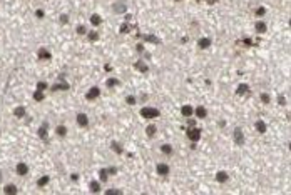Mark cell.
I'll use <instances>...</instances> for the list:
<instances>
[{
	"label": "cell",
	"instance_id": "1",
	"mask_svg": "<svg viewBox=\"0 0 291 195\" xmlns=\"http://www.w3.org/2000/svg\"><path fill=\"white\" fill-rule=\"evenodd\" d=\"M140 115H142L144 119H157V117L161 115V112H159V109H156V107H142V109H140Z\"/></svg>",
	"mask_w": 291,
	"mask_h": 195
},
{
	"label": "cell",
	"instance_id": "2",
	"mask_svg": "<svg viewBox=\"0 0 291 195\" xmlns=\"http://www.w3.org/2000/svg\"><path fill=\"white\" fill-rule=\"evenodd\" d=\"M186 135H187V139L191 140V142L196 144L197 140L201 139V130H199V129H196V127H192V129H187Z\"/></svg>",
	"mask_w": 291,
	"mask_h": 195
},
{
	"label": "cell",
	"instance_id": "3",
	"mask_svg": "<svg viewBox=\"0 0 291 195\" xmlns=\"http://www.w3.org/2000/svg\"><path fill=\"white\" fill-rule=\"evenodd\" d=\"M232 139H234V144L236 145H243L244 144V134H243L241 129H234L232 132Z\"/></svg>",
	"mask_w": 291,
	"mask_h": 195
},
{
	"label": "cell",
	"instance_id": "4",
	"mask_svg": "<svg viewBox=\"0 0 291 195\" xmlns=\"http://www.w3.org/2000/svg\"><path fill=\"white\" fill-rule=\"evenodd\" d=\"M15 172L20 175V177H23V175L28 173V165H27L25 162H18V163L15 165Z\"/></svg>",
	"mask_w": 291,
	"mask_h": 195
},
{
	"label": "cell",
	"instance_id": "5",
	"mask_svg": "<svg viewBox=\"0 0 291 195\" xmlns=\"http://www.w3.org/2000/svg\"><path fill=\"white\" fill-rule=\"evenodd\" d=\"M99 95H100V89H99V87H92V89H89V92L85 94V99L87 100H94Z\"/></svg>",
	"mask_w": 291,
	"mask_h": 195
},
{
	"label": "cell",
	"instance_id": "6",
	"mask_svg": "<svg viewBox=\"0 0 291 195\" xmlns=\"http://www.w3.org/2000/svg\"><path fill=\"white\" fill-rule=\"evenodd\" d=\"M77 125H79V127H84V129H85V127L87 125H89V117H87L85 114H77Z\"/></svg>",
	"mask_w": 291,
	"mask_h": 195
},
{
	"label": "cell",
	"instance_id": "7",
	"mask_svg": "<svg viewBox=\"0 0 291 195\" xmlns=\"http://www.w3.org/2000/svg\"><path fill=\"white\" fill-rule=\"evenodd\" d=\"M227 178H229V175H227V172H224V170H219V172L216 173V182L217 183H226Z\"/></svg>",
	"mask_w": 291,
	"mask_h": 195
},
{
	"label": "cell",
	"instance_id": "8",
	"mask_svg": "<svg viewBox=\"0 0 291 195\" xmlns=\"http://www.w3.org/2000/svg\"><path fill=\"white\" fill-rule=\"evenodd\" d=\"M211 43H212V40L209 37H202L199 42H197V45H199V48L201 50H206V48H209L211 47Z\"/></svg>",
	"mask_w": 291,
	"mask_h": 195
},
{
	"label": "cell",
	"instance_id": "9",
	"mask_svg": "<svg viewBox=\"0 0 291 195\" xmlns=\"http://www.w3.org/2000/svg\"><path fill=\"white\" fill-rule=\"evenodd\" d=\"M134 69L139 70V72H142V74H147V72H149L147 63H144L142 60H137V62H135V63H134Z\"/></svg>",
	"mask_w": 291,
	"mask_h": 195
},
{
	"label": "cell",
	"instance_id": "10",
	"mask_svg": "<svg viewBox=\"0 0 291 195\" xmlns=\"http://www.w3.org/2000/svg\"><path fill=\"white\" fill-rule=\"evenodd\" d=\"M194 115L197 117V119H206L207 117V110H206V107H196V109H194Z\"/></svg>",
	"mask_w": 291,
	"mask_h": 195
},
{
	"label": "cell",
	"instance_id": "11",
	"mask_svg": "<svg viewBox=\"0 0 291 195\" xmlns=\"http://www.w3.org/2000/svg\"><path fill=\"white\" fill-rule=\"evenodd\" d=\"M37 57L40 58V60H50L52 58V53L47 50V48H40V50L37 52Z\"/></svg>",
	"mask_w": 291,
	"mask_h": 195
},
{
	"label": "cell",
	"instance_id": "12",
	"mask_svg": "<svg viewBox=\"0 0 291 195\" xmlns=\"http://www.w3.org/2000/svg\"><path fill=\"white\" fill-rule=\"evenodd\" d=\"M13 117H17V119L27 117V109L25 107H15V109H13Z\"/></svg>",
	"mask_w": 291,
	"mask_h": 195
},
{
	"label": "cell",
	"instance_id": "13",
	"mask_svg": "<svg viewBox=\"0 0 291 195\" xmlns=\"http://www.w3.org/2000/svg\"><path fill=\"white\" fill-rule=\"evenodd\" d=\"M50 89L54 92H64V90H69V84L67 82H60V84H54Z\"/></svg>",
	"mask_w": 291,
	"mask_h": 195
},
{
	"label": "cell",
	"instance_id": "14",
	"mask_svg": "<svg viewBox=\"0 0 291 195\" xmlns=\"http://www.w3.org/2000/svg\"><path fill=\"white\" fill-rule=\"evenodd\" d=\"M254 129L258 130L259 134H264L266 130H268V125H266V122H263V120H256V124H254Z\"/></svg>",
	"mask_w": 291,
	"mask_h": 195
},
{
	"label": "cell",
	"instance_id": "15",
	"mask_svg": "<svg viewBox=\"0 0 291 195\" xmlns=\"http://www.w3.org/2000/svg\"><path fill=\"white\" fill-rule=\"evenodd\" d=\"M156 170H157V173H159V175H167L171 168H169V165H167V163H157Z\"/></svg>",
	"mask_w": 291,
	"mask_h": 195
},
{
	"label": "cell",
	"instance_id": "16",
	"mask_svg": "<svg viewBox=\"0 0 291 195\" xmlns=\"http://www.w3.org/2000/svg\"><path fill=\"white\" fill-rule=\"evenodd\" d=\"M256 32L258 33H264V32H268V23L263 22V20H259V22H256Z\"/></svg>",
	"mask_w": 291,
	"mask_h": 195
},
{
	"label": "cell",
	"instance_id": "17",
	"mask_svg": "<svg viewBox=\"0 0 291 195\" xmlns=\"http://www.w3.org/2000/svg\"><path fill=\"white\" fill-rule=\"evenodd\" d=\"M181 114H182V117H186V119H187V117H192L194 109H192L191 105H184L182 109H181Z\"/></svg>",
	"mask_w": 291,
	"mask_h": 195
},
{
	"label": "cell",
	"instance_id": "18",
	"mask_svg": "<svg viewBox=\"0 0 291 195\" xmlns=\"http://www.w3.org/2000/svg\"><path fill=\"white\" fill-rule=\"evenodd\" d=\"M249 92V85L248 84H241V85H237V90H236V94L237 95H246Z\"/></svg>",
	"mask_w": 291,
	"mask_h": 195
},
{
	"label": "cell",
	"instance_id": "19",
	"mask_svg": "<svg viewBox=\"0 0 291 195\" xmlns=\"http://www.w3.org/2000/svg\"><path fill=\"white\" fill-rule=\"evenodd\" d=\"M161 152H162L164 155H172V154H174V149H172V145L164 144V145H161Z\"/></svg>",
	"mask_w": 291,
	"mask_h": 195
},
{
	"label": "cell",
	"instance_id": "20",
	"mask_svg": "<svg viewBox=\"0 0 291 195\" xmlns=\"http://www.w3.org/2000/svg\"><path fill=\"white\" fill-rule=\"evenodd\" d=\"M90 23L94 27H99L100 23H102V18H100L99 13H94V15H90Z\"/></svg>",
	"mask_w": 291,
	"mask_h": 195
},
{
	"label": "cell",
	"instance_id": "21",
	"mask_svg": "<svg viewBox=\"0 0 291 195\" xmlns=\"http://www.w3.org/2000/svg\"><path fill=\"white\" fill-rule=\"evenodd\" d=\"M38 137H40L43 142H47V124H43L40 129H38Z\"/></svg>",
	"mask_w": 291,
	"mask_h": 195
},
{
	"label": "cell",
	"instance_id": "22",
	"mask_svg": "<svg viewBox=\"0 0 291 195\" xmlns=\"http://www.w3.org/2000/svg\"><path fill=\"white\" fill-rule=\"evenodd\" d=\"M55 134L59 135V137H65L67 135V127L65 125H57L55 127Z\"/></svg>",
	"mask_w": 291,
	"mask_h": 195
},
{
	"label": "cell",
	"instance_id": "23",
	"mask_svg": "<svg viewBox=\"0 0 291 195\" xmlns=\"http://www.w3.org/2000/svg\"><path fill=\"white\" fill-rule=\"evenodd\" d=\"M3 192H5L7 195H12V193H17V187L13 183H8L5 185V188H3Z\"/></svg>",
	"mask_w": 291,
	"mask_h": 195
},
{
	"label": "cell",
	"instance_id": "24",
	"mask_svg": "<svg viewBox=\"0 0 291 195\" xmlns=\"http://www.w3.org/2000/svg\"><path fill=\"white\" fill-rule=\"evenodd\" d=\"M48 182H50V177H48V175H43L42 178L37 180V185H38V187H45Z\"/></svg>",
	"mask_w": 291,
	"mask_h": 195
},
{
	"label": "cell",
	"instance_id": "25",
	"mask_svg": "<svg viewBox=\"0 0 291 195\" xmlns=\"http://www.w3.org/2000/svg\"><path fill=\"white\" fill-rule=\"evenodd\" d=\"M43 97H45V95H43V90H35V92H33V100H35V102H42L43 100Z\"/></svg>",
	"mask_w": 291,
	"mask_h": 195
},
{
	"label": "cell",
	"instance_id": "26",
	"mask_svg": "<svg viewBox=\"0 0 291 195\" xmlns=\"http://www.w3.org/2000/svg\"><path fill=\"white\" fill-rule=\"evenodd\" d=\"M105 85H107V89H112V87H115V85H120V82L117 79H107L105 80Z\"/></svg>",
	"mask_w": 291,
	"mask_h": 195
},
{
	"label": "cell",
	"instance_id": "27",
	"mask_svg": "<svg viewBox=\"0 0 291 195\" xmlns=\"http://www.w3.org/2000/svg\"><path fill=\"white\" fill-rule=\"evenodd\" d=\"M146 135H147V137H154V135H156V125H147Z\"/></svg>",
	"mask_w": 291,
	"mask_h": 195
},
{
	"label": "cell",
	"instance_id": "28",
	"mask_svg": "<svg viewBox=\"0 0 291 195\" xmlns=\"http://www.w3.org/2000/svg\"><path fill=\"white\" fill-rule=\"evenodd\" d=\"M89 188H90V192H100V185H99V182H94V180L90 182Z\"/></svg>",
	"mask_w": 291,
	"mask_h": 195
},
{
	"label": "cell",
	"instance_id": "29",
	"mask_svg": "<svg viewBox=\"0 0 291 195\" xmlns=\"http://www.w3.org/2000/svg\"><path fill=\"white\" fill-rule=\"evenodd\" d=\"M114 8H115V13H124L125 12V5H124V3H115V5H114Z\"/></svg>",
	"mask_w": 291,
	"mask_h": 195
},
{
	"label": "cell",
	"instance_id": "30",
	"mask_svg": "<svg viewBox=\"0 0 291 195\" xmlns=\"http://www.w3.org/2000/svg\"><path fill=\"white\" fill-rule=\"evenodd\" d=\"M100 180L102 182H107V178H109V172H107V168H100Z\"/></svg>",
	"mask_w": 291,
	"mask_h": 195
},
{
	"label": "cell",
	"instance_id": "31",
	"mask_svg": "<svg viewBox=\"0 0 291 195\" xmlns=\"http://www.w3.org/2000/svg\"><path fill=\"white\" fill-rule=\"evenodd\" d=\"M110 147H112V150H114L115 154H119V155L122 154V147H120L117 142H112V144H110Z\"/></svg>",
	"mask_w": 291,
	"mask_h": 195
},
{
	"label": "cell",
	"instance_id": "32",
	"mask_svg": "<svg viewBox=\"0 0 291 195\" xmlns=\"http://www.w3.org/2000/svg\"><path fill=\"white\" fill-rule=\"evenodd\" d=\"M105 193H107V195H120V193H122V190H117V188H107V190H105Z\"/></svg>",
	"mask_w": 291,
	"mask_h": 195
},
{
	"label": "cell",
	"instance_id": "33",
	"mask_svg": "<svg viewBox=\"0 0 291 195\" xmlns=\"http://www.w3.org/2000/svg\"><path fill=\"white\" fill-rule=\"evenodd\" d=\"M135 102H137V100H135L134 95H127V97H125V104H127V105H134Z\"/></svg>",
	"mask_w": 291,
	"mask_h": 195
},
{
	"label": "cell",
	"instance_id": "34",
	"mask_svg": "<svg viewBox=\"0 0 291 195\" xmlns=\"http://www.w3.org/2000/svg\"><path fill=\"white\" fill-rule=\"evenodd\" d=\"M261 102H263L264 105H268L269 102H271V97H269L268 94H261Z\"/></svg>",
	"mask_w": 291,
	"mask_h": 195
},
{
	"label": "cell",
	"instance_id": "35",
	"mask_svg": "<svg viewBox=\"0 0 291 195\" xmlns=\"http://www.w3.org/2000/svg\"><path fill=\"white\" fill-rule=\"evenodd\" d=\"M59 22L62 23V25H65V23L69 22V15H67V13H62V15H60V18H59Z\"/></svg>",
	"mask_w": 291,
	"mask_h": 195
},
{
	"label": "cell",
	"instance_id": "36",
	"mask_svg": "<svg viewBox=\"0 0 291 195\" xmlns=\"http://www.w3.org/2000/svg\"><path fill=\"white\" fill-rule=\"evenodd\" d=\"M256 15H258V17H263L264 15V13H266V8L264 7H258V8H256Z\"/></svg>",
	"mask_w": 291,
	"mask_h": 195
},
{
	"label": "cell",
	"instance_id": "37",
	"mask_svg": "<svg viewBox=\"0 0 291 195\" xmlns=\"http://www.w3.org/2000/svg\"><path fill=\"white\" fill-rule=\"evenodd\" d=\"M75 32L79 33V35H85V33H87V30H85V27H84V25H79V27L75 28Z\"/></svg>",
	"mask_w": 291,
	"mask_h": 195
},
{
	"label": "cell",
	"instance_id": "38",
	"mask_svg": "<svg viewBox=\"0 0 291 195\" xmlns=\"http://www.w3.org/2000/svg\"><path fill=\"white\" fill-rule=\"evenodd\" d=\"M87 37H89V40H97V38H99V33L97 32H89L87 33Z\"/></svg>",
	"mask_w": 291,
	"mask_h": 195
},
{
	"label": "cell",
	"instance_id": "39",
	"mask_svg": "<svg viewBox=\"0 0 291 195\" xmlns=\"http://www.w3.org/2000/svg\"><path fill=\"white\" fill-rule=\"evenodd\" d=\"M37 89H38V90H45V89H47V84H45V82H38V84H37Z\"/></svg>",
	"mask_w": 291,
	"mask_h": 195
},
{
	"label": "cell",
	"instance_id": "40",
	"mask_svg": "<svg viewBox=\"0 0 291 195\" xmlns=\"http://www.w3.org/2000/svg\"><path fill=\"white\" fill-rule=\"evenodd\" d=\"M278 104H279V105H286V99L279 95V97H278Z\"/></svg>",
	"mask_w": 291,
	"mask_h": 195
},
{
	"label": "cell",
	"instance_id": "41",
	"mask_svg": "<svg viewBox=\"0 0 291 195\" xmlns=\"http://www.w3.org/2000/svg\"><path fill=\"white\" fill-rule=\"evenodd\" d=\"M120 32H122V33H125V32H129V25H127V23H124V25L120 27Z\"/></svg>",
	"mask_w": 291,
	"mask_h": 195
},
{
	"label": "cell",
	"instance_id": "42",
	"mask_svg": "<svg viewBox=\"0 0 291 195\" xmlns=\"http://www.w3.org/2000/svg\"><path fill=\"white\" fill-rule=\"evenodd\" d=\"M35 15H37L38 18H43V15H45V13H43V10H40V8H38V10L35 12Z\"/></svg>",
	"mask_w": 291,
	"mask_h": 195
},
{
	"label": "cell",
	"instance_id": "43",
	"mask_svg": "<svg viewBox=\"0 0 291 195\" xmlns=\"http://www.w3.org/2000/svg\"><path fill=\"white\" fill-rule=\"evenodd\" d=\"M137 52H139V53L144 52V45H142V43H139V45H137Z\"/></svg>",
	"mask_w": 291,
	"mask_h": 195
},
{
	"label": "cell",
	"instance_id": "44",
	"mask_svg": "<svg viewBox=\"0 0 291 195\" xmlns=\"http://www.w3.org/2000/svg\"><path fill=\"white\" fill-rule=\"evenodd\" d=\"M206 2H207V3H216L217 0H206Z\"/></svg>",
	"mask_w": 291,
	"mask_h": 195
},
{
	"label": "cell",
	"instance_id": "45",
	"mask_svg": "<svg viewBox=\"0 0 291 195\" xmlns=\"http://www.w3.org/2000/svg\"><path fill=\"white\" fill-rule=\"evenodd\" d=\"M2 178H3V175H2V172H0V183H2Z\"/></svg>",
	"mask_w": 291,
	"mask_h": 195
},
{
	"label": "cell",
	"instance_id": "46",
	"mask_svg": "<svg viewBox=\"0 0 291 195\" xmlns=\"http://www.w3.org/2000/svg\"><path fill=\"white\" fill-rule=\"evenodd\" d=\"M176 2H179V0H176Z\"/></svg>",
	"mask_w": 291,
	"mask_h": 195
}]
</instances>
